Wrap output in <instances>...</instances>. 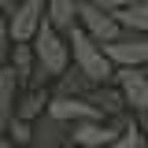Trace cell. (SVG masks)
Wrapping results in <instances>:
<instances>
[{"label": "cell", "mask_w": 148, "mask_h": 148, "mask_svg": "<svg viewBox=\"0 0 148 148\" xmlns=\"http://www.w3.org/2000/svg\"><path fill=\"white\" fill-rule=\"evenodd\" d=\"M4 67H11V74H15V82L22 85V89L37 85V63H34L30 45H11V48H8V59H4Z\"/></svg>", "instance_id": "9"}, {"label": "cell", "mask_w": 148, "mask_h": 148, "mask_svg": "<svg viewBox=\"0 0 148 148\" xmlns=\"http://www.w3.org/2000/svg\"><path fill=\"white\" fill-rule=\"evenodd\" d=\"M8 48H11V41H8V15L0 11V67H4V59H8Z\"/></svg>", "instance_id": "15"}, {"label": "cell", "mask_w": 148, "mask_h": 148, "mask_svg": "<svg viewBox=\"0 0 148 148\" xmlns=\"http://www.w3.org/2000/svg\"><path fill=\"white\" fill-rule=\"evenodd\" d=\"M45 104H48V85H30V89H22V92H18L11 119L34 122V119H41V115H45Z\"/></svg>", "instance_id": "10"}, {"label": "cell", "mask_w": 148, "mask_h": 148, "mask_svg": "<svg viewBox=\"0 0 148 148\" xmlns=\"http://www.w3.org/2000/svg\"><path fill=\"white\" fill-rule=\"evenodd\" d=\"M67 130L71 126H63V122H56L48 115H41V119L30 122V145L26 148H67Z\"/></svg>", "instance_id": "8"}, {"label": "cell", "mask_w": 148, "mask_h": 148, "mask_svg": "<svg viewBox=\"0 0 148 148\" xmlns=\"http://www.w3.org/2000/svg\"><path fill=\"white\" fill-rule=\"evenodd\" d=\"M0 133L8 141H15V145H30V122H22V119H8V126Z\"/></svg>", "instance_id": "14"}, {"label": "cell", "mask_w": 148, "mask_h": 148, "mask_svg": "<svg viewBox=\"0 0 148 148\" xmlns=\"http://www.w3.org/2000/svg\"><path fill=\"white\" fill-rule=\"evenodd\" d=\"M78 4L82 0H45V22L59 34H67L78 18Z\"/></svg>", "instance_id": "12"}, {"label": "cell", "mask_w": 148, "mask_h": 148, "mask_svg": "<svg viewBox=\"0 0 148 148\" xmlns=\"http://www.w3.org/2000/svg\"><path fill=\"white\" fill-rule=\"evenodd\" d=\"M85 4H92V8H100V11H108V15H111V11H119V8H126L130 0H85Z\"/></svg>", "instance_id": "16"}, {"label": "cell", "mask_w": 148, "mask_h": 148, "mask_svg": "<svg viewBox=\"0 0 148 148\" xmlns=\"http://www.w3.org/2000/svg\"><path fill=\"white\" fill-rule=\"evenodd\" d=\"M0 148H26V145H15V141H8V137L0 133Z\"/></svg>", "instance_id": "17"}, {"label": "cell", "mask_w": 148, "mask_h": 148, "mask_svg": "<svg viewBox=\"0 0 148 148\" xmlns=\"http://www.w3.org/2000/svg\"><path fill=\"white\" fill-rule=\"evenodd\" d=\"M111 18H115V26H119L122 34H145V30H148V4L130 0L126 8L111 11Z\"/></svg>", "instance_id": "11"}, {"label": "cell", "mask_w": 148, "mask_h": 148, "mask_svg": "<svg viewBox=\"0 0 148 148\" xmlns=\"http://www.w3.org/2000/svg\"><path fill=\"white\" fill-rule=\"evenodd\" d=\"M45 22V0H15L8 15V41L11 45H30L37 26Z\"/></svg>", "instance_id": "5"}, {"label": "cell", "mask_w": 148, "mask_h": 148, "mask_svg": "<svg viewBox=\"0 0 148 148\" xmlns=\"http://www.w3.org/2000/svg\"><path fill=\"white\" fill-rule=\"evenodd\" d=\"M74 26L82 30V34L89 37L92 45H108V41H115V37L122 34L119 26H115V18L108 15V11H100V8H92V4H78V18H74Z\"/></svg>", "instance_id": "6"}, {"label": "cell", "mask_w": 148, "mask_h": 148, "mask_svg": "<svg viewBox=\"0 0 148 148\" xmlns=\"http://www.w3.org/2000/svg\"><path fill=\"white\" fill-rule=\"evenodd\" d=\"M111 89L119 92V100L133 115V122L145 130V122H148V71L145 67H122V71L111 74Z\"/></svg>", "instance_id": "3"}, {"label": "cell", "mask_w": 148, "mask_h": 148, "mask_svg": "<svg viewBox=\"0 0 148 148\" xmlns=\"http://www.w3.org/2000/svg\"><path fill=\"white\" fill-rule=\"evenodd\" d=\"M11 8H15V0H0V11L4 15H11Z\"/></svg>", "instance_id": "18"}, {"label": "cell", "mask_w": 148, "mask_h": 148, "mask_svg": "<svg viewBox=\"0 0 148 148\" xmlns=\"http://www.w3.org/2000/svg\"><path fill=\"white\" fill-rule=\"evenodd\" d=\"M100 52H104V59L115 71H122V67H145L148 63V41H145V34H119L115 41L100 45Z\"/></svg>", "instance_id": "4"}, {"label": "cell", "mask_w": 148, "mask_h": 148, "mask_svg": "<svg viewBox=\"0 0 148 148\" xmlns=\"http://www.w3.org/2000/svg\"><path fill=\"white\" fill-rule=\"evenodd\" d=\"M104 148H145V130H141L133 119H130V122L119 130V133H115V137H111Z\"/></svg>", "instance_id": "13"}, {"label": "cell", "mask_w": 148, "mask_h": 148, "mask_svg": "<svg viewBox=\"0 0 148 148\" xmlns=\"http://www.w3.org/2000/svg\"><path fill=\"white\" fill-rule=\"evenodd\" d=\"M145 148H148V145H145Z\"/></svg>", "instance_id": "19"}, {"label": "cell", "mask_w": 148, "mask_h": 148, "mask_svg": "<svg viewBox=\"0 0 148 148\" xmlns=\"http://www.w3.org/2000/svg\"><path fill=\"white\" fill-rule=\"evenodd\" d=\"M63 37H67V52H71V67H74V71L82 74L89 85H111V74H115V67L104 59L100 45H92V41L82 34L78 26H71Z\"/></svg>", "instance_id": "2"}, {"label": "cell", "mask_w": 148, "mask_h": 148, "mask_svg": "<svg viewBox=\"0 0 148 148\" xmlns=\"http://www.w3.org/2000/svg\"><path fill=\"white\" fill-rule=\"evenodd\" d=\"M45 115L63 122V126H74V122H85V119H100L92 104H85L82 96H56L48 92V104H45Z\"/></svg>", "instance_id": "7"}, {"label": "cell", "mask_w": 148, "mask_h": 148, "mask_svg": "<svg viewBox=\"0 0 148 148\" xmlns=\"http://www.w3.org/2000/svg\"><path fill=\"white\" fill-rule=\"evenodd\" d=\"M30 52H34V63H37V85H48L56 82L59 74L71 67V52H67V37L52 30L48 22L37 26V34L30 37Z\"/></svg>", "instance_id": "1"}]
</instances>
